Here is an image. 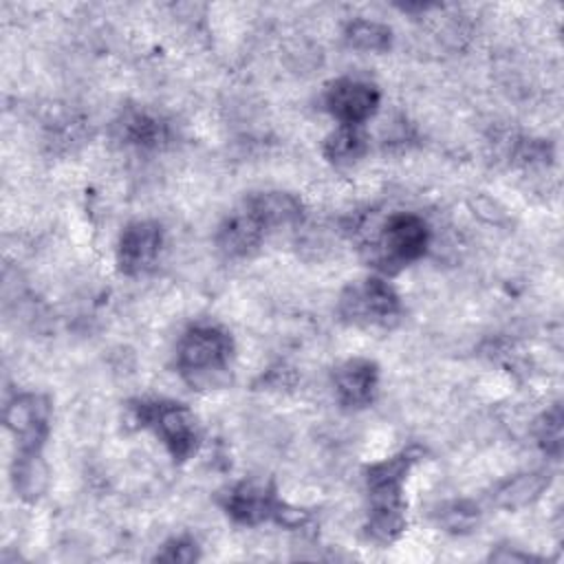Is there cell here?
Segmentation results:
<instances>
[{
  "instance_id": "obj_9",
  "label": "cell",
  "mask_w": 564,
  "mask_h": 564,
  "mask_svg": "<svg viewBox=\"0 0 564 564\" xmlns=\"http://www.w3.org/2000/svg\"><path fill=\"white\" fill-rule=\"evenodd\" d=\"M269 231L271 229L260 214L242 200V205L220 223L216 231V247L227 258H247L260 249Z\"/></svg>"
},
{
  "instance_id": "obj_5",
  "label": "cell",
  "mask_w": 564,
  "mask_h": 564,
  "mask_svg": "<svg viewBox=\"0 0 564 564\" xmlns=\"http://www.w3.org/2000/svg\"><path fill=\"white\" fill-rule=\"evenodd\" d=\"M134 421L150 427L174 460H187L198 447V425L189 408L176 401H141L132 405Z\"/></svg>"
},
{
  "instance_id": "obj_16",
  "label": "cell",
  "mask_w": 564,
  "mask_h": 564,
  "mask_svg": "<svg viewBox=\"0 0 564 564\" xmlns=\"http://www.w3.org/2000/svg\"><path fill=\"white\" fill-rule=\"evenodd\" d=\"M11 476H13V487L18 496L24 500H35L46 485V467L42 463V452L15 454Z\"/></svg>"
},
{
  "instance_id": "obj_6",
  "label": "cell",
  "mask_w": 564,
  "mask_h": 564,
  "mask_svg": "<svg viewBox=\"0 0 564 564\" xmlns=\"http://www.w3.org/2000/svg\"><path fill=\"white\" fill-rule=\"evenodd\" d=\"M4 423L18 443V454H40L48 436L51 401L37 392L18 394L4 410Z\"/></svg>"
},
{
  "instance_id": "obj_10",
  "label": "cell",
  "mask_w": 564,
  "mask_h": 564,
  "mask_svg": "<svg viewBox=\"0 0 564 564\" xmlns=\"http://www.w3.org/2000/svg\"><path fill=\"white\" fill-rule=\"evenodd\" d=\"M280 502L282 500L275 496V489L269 482L242 480L229 489L223 507L236 522L253 527L264 520H273Z\"/></svg>"
},
{
  "instance_id": "obj_19",
  "label": "cell",
  "mask_w": 564,
  "mask_h": 564,
  "mask_svg": "<svg viewBox=\"0 0 564 564\" xmlns=\"http://www.w3.org/2000/svg\"><path fill=\"white\" fill-rule=\"evenodd\" d=\"M441 522L449 529V531H469L476 524L478 518V509L469 502H452L447 507H443L441 511Z\"/></svg>"
},
{
  "instance_id": "obj_8",
  "label": "cell",
  "mask_w": 564,
  "mask_h": 564,
  "mask_svg": "<svg viewBox=\"0 0 564 564\" xmlns=\"http://www.w3.org/2000/svg\"><path fill=\"white\" fill-rule=\"evenodd\" d=\"M163 247V227L156 220L130 223L117 242V267L123 275H141L154 267Z\"/></svg>"
},
{
  "instance_id": "obj_7",
  "label": "cell",
  "mask_w": 564,
  "mask_h": 564,
  "mask_svg": "<svg viewBox=\"0 0 564 564\" xmlns=\"http://www.w3.org/2000/svg\"><path fill=\"white\" fill-rule=\"evenodd\" d=\"M326 110L339 126H364L379 108V88L357 77H339L326 88Z\"/></svg>"
},
{
  "instance_id": "obj_3",
  "label": "cell",
  "mask_w": 564,
  "mask_h": 564,
  "mask_svg": "<svg viewBox=\"0 0 564 564\" xmlns=\"http://www.w3.org/2000/svg\"><path fill=\"white\" fill-rule=\"evenodd\" d=\"M339 317L357 328H392L403 315V304L394 286L383 278L350 282L337 302Z\"/></svg>"
},
{
  "instance_id": "obj_17",
  "label": "cell",
  "mask_w": 564,
  "mask_h": 564,
  "mask_svg": "<svg viewBox=\"0 0 564 564\" xmlns=\"http://www.w3.org/2000/svg\"><path fill=\"white\" fill-rule=\"evenodd\" d=\"M346 42L359 51H388L392 44V31L375 20H352L346 26Z\"/></svg>"
},
{
  "instance_id": "obj_11",
  "label": "cell",
  "mask_w": 564,
  "mask_h": 564,
  "mask_svg": "<svg viewBox=\"0 0 564 564\" xmlns=\"http://www.w3.org/2000/svg\"><path fill=\"white\" fill-rule=\"evenodd\" d=\"M337 401L348 410L368 408L379 390V368L370 359H348L333 375Z\"/></svg>"
},
{
  "instance_id": "obj_20",
  "label": "cell",
  "mask_w": 564,
  "mask_h": 564,
  "mask_svg": "<svg viewBox=\"0 0 564 564\" xmlns=\"http://www.w3.org/2000/svg\"><path fill=\"white\" fill-rule=\"evenodd\" d=\"M156 560H161V562H194V560H198V546L189 538H172L156 553Z\"/></svg>"
},
{
  "instance_id": "obj_2",
  "label": "cell",
  "mask_w": 564,
  "mask_h": 564,
  "mask_svg": "<svg viewBox=\"0 0 564 564\" xmlns=\"http://www.w3.org/2000/svg\"><path fill=\"white\" fill-rule=\"evenodd\" d=\"M234 339L214 324L192 326L178 341L176 368L183 381L196 390L220 388L231 379Z\"/></svg>"
},
{
  "instance_id": "obj_12",
  "label": "cell",
  "mask_w": 564,
  "mask_h": 564,
  "mask_svg": "<svg viewBox=\"0 0 564 564\" xmlns=\"http://www.w3.org/2000/svg\"><path fill=\"white\" fill-rule=\"evenodd\" d=\"M267 223L269 229L297 223L302 218V203L286 192H258L245 198Z\"/></svg>"
},
{
  "instance_id": "obj_1",
  "label": "cell",
  "mask_w": 564,
  "mask_h": 564,
  "mask_svg": "<svg viewBox=\"0 0 564 564\" xmlns=\"http://www.w3.org/2000/svg\"><path fill=\"white\" fill-rule=\"evenodd\" d=\"M421 456H423V449L416 445H410L390 458L372 463L366 469V489L370 498L366 533L377 544H390L403 533L405 529L403 482Z\"/></svg>"
},
{
  "instance_id": "obj_13",
  "label": "cell",
  "mask_w": 564,
  "mask_h": 564,
  "mask_svg": "<svg viewBox=\"0 0 564 564\" xmlns=\"http://www.w3.org/2000/svg\"><path fill=\"white\" fill-rule=\"evenodd\" d=\"M549 487V476L542 471H531V474H518L505 482H500L491 498L498 507L502 509H520L531 505L533 500L540 498V494Z\"/></svg>"
},
{
  "instance_id": "obj_14",
  "label": "cell",
  "mask_w": 564,
  "mask_h": 564,
  "mask_svg": "<svg viewBox=\"0 0 564 564\" xmlns=\"http://www.w3.org/2000/svg\"><path fill=\"white\" fill-rule=\"evenodd\" d=\"M368 150V139L361 126H337L326 139H324V156L333 165H352L357 163Z\"/></svg>"
},
{
  "instance_id": "obj_15",
  "label": "cell",
  "mask_w": 564,
  "mask_h": 564,
  "mask_svg": "<svg viewBox=\"0 0 564 564\" xmlns=\"http://www.w3.org/2000/svg\"><path fill=\"white\" fill-rule=\"evenodd\" d=\"M119 130L121 139L137 148H159L167 139V126L148 110H128Z\"/></svg>"
},
{
  "instance_id": "obj_18",
  "label": "cell",
  "mask_w": 564,
  "mask_h": 564,
  "mask_svg": "<svg viewBox=\"0 0 564 564\" xmlns=\"http://www.w3.org/2000/svg\"><path fill=\"white\" fill-rule=\"evenodd\" d=\"M535 436L549 456L557 458L562 454V408L557 403L538 419Z\"/></svg>"
},
{
  "instance_id": "obj_4",
  "label": "cell",
  "mask_w": 564,
  "mask_h": 564,
  "mask_svg": "<svg viewBox=\"0 0 564 564\" xmlns=\"http://www.w3.org/2000/svg\"><path fill=\"white\" fill-rule=\"evenodd\" d=\"M430 242L427 223L408 212L392 214L375 242H370L368 260L383 273H397L401 267L419 260Z\"/></svg>"
}]
</instances>
